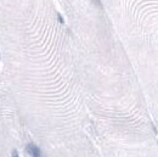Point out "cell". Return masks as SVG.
<instances>
[{"instance_id":"1","label":"cell","mask_w":158,"mask_h":157,"mask_svg":"<svg viewBox=\"0 0 158 157\" xmlns=\"http://www.w3.org/2000/svg\"><path fill=\"white\" fill-rule=\"evenodd\" d=\"M27 152L30 155V157H43V152H41L40 148L33 143H28L26 146Z\"/></svg>"},{"instance_id":"3","label":"cell","mask_w":158,"mask_h":157,"mask_svg":"<svg viewBox=\"0 0 158 157\" xmlns=\"http://www.w3.org/2000/svg\"><path fill=\"white\" fill-rule=\"evenodd\" d=\"M11 157H20L17 150H12V151H11Z\"/></svg>"},{"instance_id":"4","label":"cell","mask_w":158,"mask_h":157,"mask_svg":"<svg viewBox=\"0 0 158 157\" xmlns=\"http://www.w3.org/2000/svg\"><path fill=\"white\" fill-rule=\"evenodd\" d=\"M57 18H59V22H60L61 24H63V23H64V20H63V17H62V16H61L60 13H57Z\"/></svg>"},{"instance_id":"2","label":"cell","mask_w":158,"mask_h":157,"mask_svg":"<svg viewBox=\"0 0 158 157\" xmlns=\"http://www.w3.org/2000/svg\"><path fill=\"white\" fill-rule=\"evenodd\" d=\"M93 1V4L95 5V6H97V7H100V9H102V3H101V0H91Z\"/></svg>"}]
</instances>
